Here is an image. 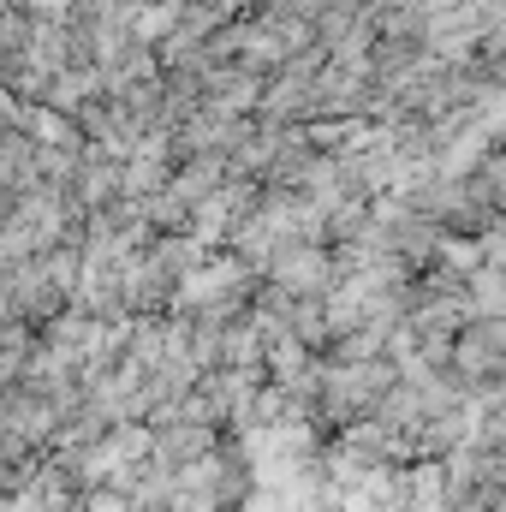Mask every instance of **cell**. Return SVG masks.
I'll return each mask as SVG.
<instances>
[{
	"instance_id": "1",
	"label": "cell",
	"mask_w": 506,
	"mask_h": 512,
	"mask_svg": "<svg viewBox=\"0 0 506 512\" xmlns=\"http://www.w3.org/2000/svg\"><path fill=\"white\" fill-rule=\"evenodd\" d=\"M328 274H334V262H328L322 251H286V256H274V286H280V292L316 298V292L328 286Z\"/></svg>"
},
{
	"instance_id": "2",
	"label": "cell",
	"mask_w": 506,
	"mask_h": 512,
	"mask_svg": "<svg viewBox=\"0 0 506 512\" xmlns=\"http://www.w3.org/2000/svg\"><path fill=\"white\" fill-rule=\"evenodd\" d=\"M465 298H471V322H483V316H506V268L501 262L465 274Z\"/></svg>"
},
{
	"instance_id": "3",
	"label": "cell",
	"mask_w": 506,
	"mask_h": 512,
	"mask_svg": "<svg viewBox=\"0 0 506 512\" xmlns=\"http://www.w3.org/2000/svg\"><path fill=\"white\" fill-rule=\"evenodd\" d=\"M441 262L453 268V274H477L483 262H477V245H465V239H453V245H441Z\"/></svg>"
}]
</instances>
